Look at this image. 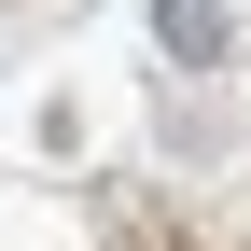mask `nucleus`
Listing matches in <instances>:
<instances>
[{
  "label": "nucleus",
  "mask_w": 251,
  "mask_h": 251,
  "mask_svg": "<svg viewBox=\"0 0 251 251\" xmlns=\"http://www.w3.org/2000/svg\"><path fill=\"white\" fill-rule=\"evenodd\" d=\"M153 42H168L181 70H209V56H224V0H153Z\"/></svg>",
  "instance_id": "1"
}]
</instances>
